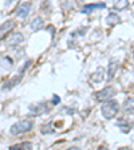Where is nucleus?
Instances as JSON below:
<instances>
[{
  "label": "nucleus",
  "instance_id": "f257e3e1",
  "mask_svg": "<svg viewBox=\"0 0 134 150\" xmlns=\"http://www.w3.org/2000/svg\"><path fill=\"white\" fill-rule=\"evenodd\" d=\"M34 127V122L30 119H22V121L15 122L11 127H9V134L11 135H20L26 134L28 131H31Z\"/></svg>",
  "mask_w": 134,
  "mask_h": 150
},
{
  "label": "nucleus",
  "instance_id": "f03ea898",
  "mask_svg": "<svg viewBox=\"0 0 134 150\" xmlns=\"http://www.w3.org/2000/svg\"><path fill=\"white\" fill-rule=\"evenodd\" d=\"M119 111V105L117 100L109 99L106 102H103V105L101 106V112L105 119H113L114 117L118 114Z\"/></svg>",
  "mask_w": 134,
  "mask_h": 150
},
{
  "label": "nucleus",
  "instance_id": "7ed1b4c3",
  "mask_svg": "<svg viewBox=\"0 0 134 150\" xmlns=\"http://www.w3.org/2000/svg\"><path fill=\"white\" fill-rule=\"evenodd\" d=\"M114 95H116V90H114V87L107 86V87H105V88H102V90H99V91L95 93V99H97L98 102H106V100L111 99Z\"/></svg>",
  "mask_w": 134,
  "mask_h": 150
},
{
  "label": "nucleus",
  "instance_id": "20e7f679",
  "mask_svg": "<svg viewBox=\"0 0 134 150\" xmlns=\"http://www.w3.org/2000/svg\"><path fill=\"white\" fill-rule=\"evenodd\" d=\"M31 8H32V4L30 1H23L20 3L15 9V13L18 18L20 19H26L28 16V13L31 12Z\"/></svg>",
  "mask_w": 134,
  "mask_h": 150
},
{
  "label": "nucleus",
  "instance_id": "39448f33",
  "mask_svg": "<svg viewBox=\"0 0 134 150\" xmlns=\"http://www.w3.org/2000/svg\"><path fill=\"white\" fill-rule=\"evenodd\" d=\"M28 110L34 114V115H42L44 112H48L50 107L47 106V103L44 102H36V103H31L28 106Z\"/></svg>",
  "mask_w": 134,
  "mask_h": 150
},
{
  "label": "nucleus",
  "instance_id": "423d86ee",
  "mask_svg": "<svg viewBox=\"0 0 134 150\" xmlns=\"http://www.w3.org/2000/svg\"><path fill=\"white\" fill-rule=\"evenodd\" d=\"M24 42V35L22 32H13L9 35V38L7 39V46L8 47H18Z\"/></svg>",
  "mask_w": 134,
  "mask_h": 150
},
{
  "label": "nucleus",
  "instance_id": "0eeeda50",
  "mask_svg": "<svg viewBox=\"0 0 134 150\" xmlns=\"http://www.w3.org/2000/svg\"><path fill=\"white\" fill-rule=\"evenodd\" d=\"M118 69H119V60H117V59L110 60L109 66H107V81H111L116 76Z\"/></svg>",
  "mask_w": 134,
  "mask_h": 150
},
{
  "label": "nucleus",
  "instance_id": "6e6552de",
  "mask_svg": "<svg viewBox=\"0 0 134 150\" xmlns=\"http://www.w3.org/2000/svg\"><path fill=\"white\" fill-rule=\"evenodd\" d=\"M13 27H15V22L11 20V19H9V20H6L3 24L0 25V40H3L4 36H6L7 34H9Z\"/></svg>",
  "mask_w": 134,
  "mask_h": 150
},
{
  "label": "nucleus",
  "instance_id": "1a4fd4ad",
  "mask_svg": "<svg viewBox=\"0 0 134 150\" xmlns=\"http://www.w3.org/2000/svg\"><path fill=\"white\" fill-rule=\"evenodd\" d=\"M103 8H106V4L105 3H91V4L83 6L79 12L81 13H90V12H94L95 9H103Z\"/></svg>",
  "mask_w": 134,
  "mask_h": 150
},
{
  "label": "nucleus",
  "instance_id": "9d476101",
  "mask_svg": "<svg viewBox=\"0 0 134 150\" xmlns=\"http://www.w3.org/2000/svg\"><path fill=\"white\" fill-rule=\"evenodd\" d=\"M43 25H44V20L40 18V16H36V18H35L31 23H30V27H31V30L34 32L40 31L42 28H43Z\"/></svg>",
  "mask_w": 134,
  "mask_h": 150
},
{
  "label": "nucleus",
  "instance_id": "9b49d317",
  "mask_svg": "<svg viewBox=\"0 0 134 150\" xmlns=\"http://www.w3.org/2000/svg\"><path fill=\"white\" fill-rule=\"evenodd\" d=\"M122 109L125 114H134V98H128L122 105Z\"/></svg>",
  "mask_w": 134,
  "mask_h": 150
},
{
  "label": "nucleus",
  "instance_id": "f8f14e48",
  "mask_svg": "<svg viewBox=\"0 0 134 150\" xmlns=\"http://www.w3.org/2000/svg\"><path fill=\"white\" fill-rule=\"evenodd\" d=\"M103 79H105V69L103 67H98L97 71L91 75V81L94 83H101Z\"/></svg>",
  "mask_w": 134,
  "mask_h": 150
},
{
  "label": "nucleus",
  "instance_id": "ddd939ff",
  "mask_svg": "<svg viewBox=\"0 0 134 150\" xmlns=\"http://www.w3.org/2000/svg\"><path fill=\"white\" fill-rule=\"evenodd\" d=\"M121 22V18L118 16V13H114V12H110L109 15L106 16V24L109 27H113V25L118 24Z\"/></svg>",
  "mask_w": 134,
  "mask_h": 150
},
{
  "label": "nucleus",
  "instance_id": "4468645a",
  "mask_svg": "<svg viewBox=\"0 0 134 150\" xmlns=\"http://www.w3.org/2000/svg\"><path fill=\"white\" fill-rule=\"evenodd\" d=\"M117 126L119 127V130L122 131V133H129V131L131 130V127H133V125H131L129 121H125V119H119L118 122H117Z\"/></svg>",
  "mask_w": 134,
  "mask_h": 150
},
{
  "label": "nucleus",
  "instance_id": "2eb2a0df",
  "mask_svg": "<svg viewBox=\"0 0 134 150\" xmlns=\"http://www.w3.org/2000/svg\"><path fill=\"white\" fill-rule=\"evenodd\" d=\"M23 78V74H19V75H16V76H13L11 81H8L6 84L3 86V90H9V88H12V87H15L16 84L20 82V79Z\"/></svg>",
  "mask_w": 134,
  "mask_h": 150
},
{
  "label": "nucleus",
  "instance_id": "dca6fc26",
  "mask_svg": "<svg viewBox=\"0 0 134 150\" xmlns=\"http://www.w3.org/2000/svg\"><path fill=\"white\" fill-rule=\"evenodd\" d=\"M40 133H42L43 135L54 134V133H55L54 125H52V123H46V125H42V126H40Z\"/></svg>",
  "mask_w": 134,
  "mask_h": 150
},
{
  "label": "nucleus",
  "instance_id": "f3484780",
  "mask_svg": "<svg viewBox=\"0 0 134 150\" xmlns=\"http://www.w3.org/2000/svg\"><path fill=\"white\" fill-rule=\"evenodd\" d=\"M113 1H114V8L118 9V11L128 8L129 6V0H113Z\"/></svg>",
  "mask_w": 134,
  "mask_h": 150
},
{
  "label": "nucleus",
  "instance_id": "a211bd4d",
  "mask_svg": "<svg viewBox=\"0 0 134 150\" xmlns=\"http://www.w3.org/2000/svg\"><path fill=\"white\" fill-rule=\"evenodd\" d=\"M32 142H22V144H16L13 146H11V150H19V149H31Z\"/></svg>",
  "mask_w": 134,
  "mask_h": 150
},
{
  "label": "nucleus",
  "instance_id": "6ab92c4d",
  "mask_svg": "<svg viewBox=\"0 0 134 150\" xmlns=\"http://www.w3.org/2000/svg\"><path fill=\"white\" fill-rule=\"evenodd\" d=\"M31 60H27V62H26V64H24V67H23V69H20V71H19V74H24V71L28 69V67H30V66H31Z\"/></svg>",
  "mask_w": 134,
  "mask_h": 150
},
{
  "label": "nucleus",
  "instance_id": "aec40b11",
  "mask_svg": "<svg viewBox=\"0 0 134 150\" xmlns=\"http://www.w3.org/2000/svg\"><path fill=\"white\" fill-rule=\"evenodd\" d=\"M59 102H60V98L58 97V95H54V97H52V100H51V103H52L54 106H56V105H59Z\"/></svg>",
  "mask_w": 134,
  "mask_h": 150
},
{
  "label": "nucleus",
  "instance_id": "412c9836",
  "mask_svg": "<svg viewBox=\"0 0 134 150\" xmlns=\"http://www.w3.org/2000/svg\"><path fill=\"white\" fill-rule=\"evenodd\" d=\"M133 59H134V54H133Z\"/></svg>",
  "mask_w": 134,
  "mask_h": 150
}]
</instances>
